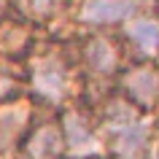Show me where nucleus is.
I'll return each instance as SVG.
<instances>
[{
	"mask_svg": "<svg viewBox=\"0 0 159 159\" xmlns=\"http://www.w3.org/2000/svg\"><path fill=\"white\" fill-rule=\"evenodd\" d=\"M143 0H81L75 16L86 27H124L135 14H140Z\"/></svg>",
	"mask_w": 159,
	"mask_h": 159,
	"instance_id": "6",
	"label": "nucleus"
},
{
	"mask_svg": "<svg viewBox=\"0 0 159 159\" xmlns=\"http://www.w3.org/2000/svg\"><path fill=\"white\" fill-rule=\"evenodd\" d=\"M33 46H35L33 43V25H27L16 14H8L6 19H0V57L22 62L33 51Z\"/></svg>",
	"mask_w": 159,
	"mask_h": 159,
	"instance_id": "9",
	"label": "nucleus"
},
{
	"mask_svg": "<svg viewBox=\"0 0 159 159\" xmlns=\"http://www.w3.org/2000/svg\"><path fill=\"white\" fill-rule=\"evenodd\" d=\"M27 84L49 105H67L73 97L75 86V67L65 46L59 43H46V46H33L25 62Z\"/></svg>",
	"mask_w": 159,
	"mask_h": 159,
	"instance_id": "1",
	"label": "nucleus"
},
{
	"mask_svg": "<svg viewBox=\"0 0 159 159\" xmlns=\"http://www.w3.org/2000/svg\"><path fill=\"white\" fill-rule=\"evenodd\" d=\"M78 62L84 65V70L92 78L108 81L124 70V46H121V41L102 33L86 35L78 46Z\"/></svg>",
	"mask_w": 159,
	"mask_h": 159,
	"instance_id": "4",
	"label": "nucleus"
},
{
	"mask_svg": "<svg viewBox=\"0 0 159 159\" xmlns=\"http://www.w3.org/2000/svg\"><path fill=\"white\" fill-rule=\"evenodd\" d=\"M22 159H62L65 151V135L59 121H41L33 124L27 138L19 146Z\"/></svg>",
	"mask_w": 159,
	"mask_h": 159,
	"instance_id": "8",
	"label": "nucleus"
},
{
	"mask_svg": "<svg viewBox=\"0 0 159 159\" xmlns=\"http://www.w3.org/2000/svg\"><path fill=\"white\" fill-rule=\"evenodd\" d=\"M11 14L25 19L27 25H49L67 11V0H8Z\"/></svg>",
	"mask_w": 159,
	"mask_h": 159,
	"instance_id": "11",
	"label": "nucleus"
},
{
	"mask_svg": "<svg viewBox=\"0 0 159 159\" xmlns=\"http://www.w3.org/2000/svg\"><path fill=\"white\" fill-rule=\"evenodd\" d=\"M119 94L138 111L159 108V65L154 59H138L119 73Z\"/></svg>",
	"mask_w": 159,
	"mask_h": 159,
	"instance_id": "3",
	"label": "nucleus"
},
{
	"mask_svg": "<svg viewBox=\"0 0 159 159\" xmlns=\"http://www.w3.org/2000/svg\"><path fill=\"white\" fill-rule=\"evenodd\" d=\"M124 38L143 59L159 57V16H154V14H135L124 25Z\"/></svg>",
	"mask_w": 159,
	"mask_h": 159,
	"instance_id": "10",
	"label": "nucleus"
},
{
	"mask_svg": "<svg viewBox=\"0 0 159 159\" xmlns=\"http://www.w3.org/2000/svg\"><path fill=\"white\" fill-rule=\"evenodd\" d=\"M33 127V105L25 97L0 102V157L19 151L22 140Z\"/></svg>",
	"mask_w": 159,
	"mask_h": 159,
	"instance_id": "7",
	"label": "nucleus"
},
{
	"mask_svg": "<svg viewBox=\"0 0 159 159\" xmlns=\"http://www.w3.org/2000/svg\"><path fill=\"white\" fill-rule=\"evenodd\" d=\"M157 143H159V129H157Z\"/></svg>",
	"mask_w": 159,
	"mask_h": 159,
	"instance_id": "13",
	"label": "nucleus"
},
{
	"mask_svg": "<svg viewBox=\"0 0 159 159\" xmlns=\"http://www.w3.org/2000/svg\"><path fill=\"white\" fill-rule=\"evenodd\" d=\"M25 84H27L25 65H19V59L0 57V102L22 97Z\"/></svg>",
	"mask_w": 159,
	"mask_h": 159,
	"instance_id": "12",
	"label": "nucleus"
},
{
	"mask_svg": "<svg viewBox=\"0 0 159 159\" xmlns=\"http://www.w3.org/2000/svg\"><path fill=\"white\" fill-rule=\"evenodd\" d=\"M140 113L143 111H138L121 94L111 97L102 105L100 116H97V127H100V132L108 135V148L116 154V159H143L151 132Z\"/></svg>",
	"mask_w": 159,
	"mask_h": 159,
	"instance_id": "2",
	"label": "nucleus"
},
{
	"mask_svg": "<svg viewBox=\"0 0 159 159\" xmlns=\"http://www.w3.org/2000/svg\"><path fill=\"white\" fill-rule=\"evenodd\" d=\"M59 127H62V135H65V151L73 159H89L102 148L100 127L86 111L67 105L62 111Z\"/></svg>",
	"mask_w": 159,
	"mask_h": 159,
	"instance_id": "5",
	"label": "nucleus"
}]
</instances>
